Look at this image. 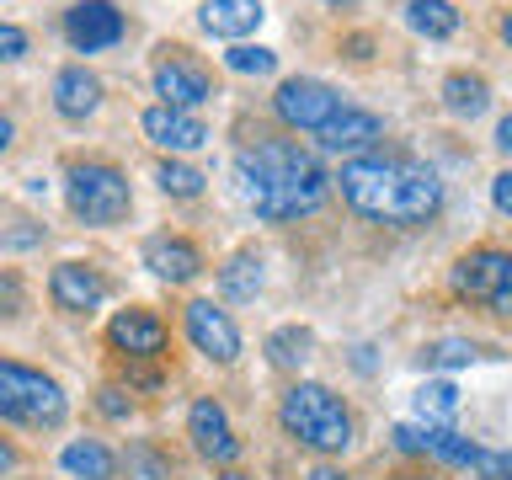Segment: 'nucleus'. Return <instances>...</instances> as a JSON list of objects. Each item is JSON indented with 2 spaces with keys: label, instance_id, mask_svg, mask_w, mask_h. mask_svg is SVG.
<instances>
[{
  "label": "nucleus",
  "instance_id": "nucleus-1",
  "mask_svg": "<svg viewBox=\"0 0 512 480\" xmlns=\"http://www.w3.org/2000/svg\"><path fill=\"white\" fill-rule=\"evenodd\" d=\"M336 187L352 214L374 224H422L443 208L438 171L411 155H358L342 166Z\"/></svg>",
  "mask_w": 512,
  "mask_h": 480
},
{
  "label": "nucleus",
  "instance_id": "nucleus-2",
  "mask_svg": "<svg viewBox=\"0 0 512 480\" xmlns=\"http://www.w3.org/2000/svg\"><path fill=\"white\" fill-rule=\"evenodd\" d=\"M235 176H240L246 203L272 224L315 214L331 192V176L320 171V160L304 155L299 144H288V139H262L256 150H240Z\"/></svg>",
  "mask_w": 512,
  "mask_h": 480
},
{
  "label": "nucleus",
  "instance_id": "nucleus-3",
  "mask_svg": "<svg viewBox=\"0 0 512 480\" xmlns=\"http://www.w3.org/2000/svg\"><path fill=\"white\" fill-rule=\"evenodd\" d=\"M278 422L288 438H299L310 454H347L352 448V411L347 400L326 390L315 379H299L283 390V406H278Z\"/></svg>",
  "mask_w": 512,
  "mask_h": 480
},
{
  "label": "nucleus",
  "instance_id": "nucleus-4",
  "mask_svg": "<svg viewBox=\"0 0 512 480\" xmlns=\"http://www.w3.org/2000/svg\"><path fill=\"white\" fill-rule=\"evenodd\" d=\"M64 198H70V214L107 230V224H123L128 208H134V192H128V176L107 160H75L64 171Z\"/></svg>",
  "mask_w": 512,
  "mask_h": 480
},
{
  "label": "nucleus",
  "instance_id": "nucleus-5",
  "mask_svg": "<svg viewBox=\"0 0 512 480\" xmlns=\"http://www.w3.org/2000/svg\"><path fill=\"white\" fill-rule=\"evenodd\" d=\"M0 422H16V427H59L64 422V390L43 374V368L0 358Z\"/></svg>",
  "mask_w": 512,
  "mask_h": 480
},
{
  "label": "nucleus",
  "instance_id": "nucleus-6",
  "mask_svg": "<svg viewBox=\"0 0 512 480\" xmlns=\"http://www.w3.org/2000/svg\"><path fill=\"white\" fill-rule=\"evenodd\" d=\"M459 299H475L486 304L491 315H512V251H496V246H480V251H464L454 272H448Z\"/></svg>",
  "mask_w": 512,
  "mask_h": 480
},
{
  "label": "nucleus",
  "instance_id": "nucleus-7",
  "mask_svg": "<svg viewBox=\"0 0 512 480\" xmlns=\"http://www.w3.org/2000/svg\"><path fill=\"white\" fill-rule=\"evenodd\" d=\"M155 96L166 107L192 112V107H203L208 96H214V70H208L192 48L166 43V48H160V59H155Z\"/></svg>",
  "mask_w": 512,
  "mask_h": 480
},
{
  "label": "nucleus",
  "instance_id": "nucleus-8",
  "mask_svg": "<svg viewBox=\"0 0 512 480\" xmlns=\"http://www.w3.org/2000/svg\"><path fill=\"white\" fill-rule=\"evenodd\" d=\"M272 107H278V118L288 128H310V134H320L336 112H342V96H336L326 80H310V75H294L283 80L278 96H272Z\"/></svg>",
  "mask_w": 512,
  "mask_h": 480
},
{
  "label": "nucleus",
  "instance_id": "nucleus-9",
  "mask_svg": "<svg viewBox=\"0 0 512 480\" xmlns=\"http://www.w3.org/2000/svg\"><path fill=\"white\" fill-rule=\"evenodd\" d=\"M123 32H128V16L112 0H75L64 11V38H70L75 54H102V48L123 43Z\"/></svg>",
  "mask_w": 512,
  "mask_h": 480
},
{
  "label": "nucleus",
  "instance_id": "nucleus-10",
  "mask_svg": "<svg viewBox=\"0 0 512 480\" xmlns=\"http://www.w3.org/2000/svg\"><path fill=\"white\" fill-rule=\"evenodd\" d=\"M182 320H187V342L198 347L208 363H224V368H230V363L240 358V331H235V320L224 315L214 299H192L187 310H182Z\"/></svg>",
  "mask_w": 512,
  "mask_h": 480
},
{
  "label": "nucleus",
  "instance_id": "nucleus-11",
  "mask_svg": "<svg viewBox=\"0 0 512 480\" xmlns=\"http://www.w3.org/2000/svg\"><path fill=\"white\" fill-rule=\"evenodd\" d=\"M166 342H171L166 320L150 315V310H123V315H112V326H107V347L123 352L128 363L160 358V352H166Z\"/></svg>",
  "mask_w": 512,
  "mask_h": 480
},
{
  "label": "nucleus",
  "instance_id": "nucleus-12",
  "mask_svg": "<svg viewBox=\"0 0 512 480\" xmlns=\"http://www.w3.org/2000/svg\"><path fill=\"white\" fill-rule=\"evenodd\" d=\"M48 299H54L64 315H91L96 304L107 299V278L91 262H59L54 278H48Z\"/></svg>",
  "mask_w": 512,
  "mask_h": 480
},
{
  "label": "nucleus",
  "instance_id": "nucleus-13",
  "mask_svg": "<svg viewBox=\"0 0 512 480\" xmlns=\"http://www.w3.org/2000/svg\"><path fill=\"white\" fill-rule=\"evenodd\" d=\"M144 139L155 144V150H171V155H187L198 150V144H208V123L198 118V112H182V107H150L144 112Z\"/></svg>",
  "mask_w": 512,
  "mask_h": 480
},
{
  "label": "nucleus",
  "instance_id": "nucleus-14",
  "mask_svg": "<svg viewBox=\"0 0 512 480\" xmlns=\"http://www.w3.org/2000/svg\"><path fill=\"white\" fill-rule=\"evenodd\" d=\"M187 438L198 443V454L203 459H214V464H230L240 459V438L230 432V416H224L219 400H198V406L187 411Z\"/></svg>",
  "mask_w": 512,
  "mask_h": 480
},
{
  "label": "nucleus",
  "instance_id": "nucleus-15",
  "mask_svg": "<svg viewBox=\"0 0 512 480\" xmlns=\"http://www.w3.org/2000/svg\"><path fill=\"white\" fill-rule=\"evenodd\" d=\"M379 139H384V123L363 107H342L326 128H320V150H331V155H363V150H374Z\"/></svg>",
  "mask_w": 512,
  "mask_h": 480
},
{
  "label": "nucleus",
  "instance_id": "nucleus-16",
  "mask_svg": "<svg viewBox=\"0 0 512 480\" xmlns=\"http://www.w3.org/2000/svg\"><path fill=\"white\" fill-rule=\"evenodd\" d=\"M262 0H203V11H198V22H203V32H214V38H230V43H240V38H251L256 27H262Z\"/></svg>",
  "mask_w": 512,
  "mask_h": 480
},
{
  "label": "nucleus",
  "instance_id": "nucleus-17",
  "mask_svg": "<svg viewBox=\"0 0 512 480\" xmlns=\"http://www.w3.org/2000/svg\"><path fill=\"white\" fill-rule=\"evenodd\" d=\"M144 267L155 272V278H166V283H192L203 272V251L192 246V240H171V235H160L144 246Z\"/></svg>",
  "mask_w": 512,
  "mask_h": 480
},
{
  "label": "nucleus",
  "instance_id": "nucleus-18",
  "mask_svg": "<svg viewBox=\"0 0 512 480\" xmlns=\"http://www.w3.org/2000/svg\"><path fill=\"white\" fill-rule=\"evenodd\" d=\"M54 107H59V118H91L96 107H102V80H96L86 64H70V70H59L54 75Z\"/></svg>",
  "mask_w": 512,
  "mask_h": 480
},
{
  "label": "nucleus",
  "instance_id": "nucleus-19",
  "mask_svg": "<svg viewBox=\"0 0 512 480\" xmlns=\"http://www.w3.org/2000/svg\"><path fill=\"white\" fill-rule=\"evenodd\" d=\"M59 464H64V470H70L75 480H112V475H118V454H112L107 443H96V438L64 443Z\"/></svg>",
  "mask_w": 512,
  "mask_h": 480
},
{
  "label": "nucleus",
  "instance_id": "nucleus-20",
  "mask_svg": "<svg viewBox=\"0 0 512 480\" xmlns=\"http://www.w3.org/2000/svg\"><path fill=\"white\" fill-rule=\"evenodd\" d=\"M486 102H491V86L480 75H470V70H454L443 80V107L454 112V118H480L486 112Z\"/></svg>",
  "mask_w": 512,
  "mask_h": 480
},
{
  "label": "nucleus",
  "instance_id": "nucleus-21",
  "mask_svg": "<svg viewBox=\"0 0 512 480\" xmlns=\"http://www.w3.org/2000/svg\"><path fill=\"white\" fill-rule=\"evenodd\" d=\"M406 27L422 32V38H454L459 11L454 0H406Z\"/></svg>",
  "mask_w": 512,
  "mask_h": 480
},
{
  "label": "nucleus",
  "instance_id": "nucleus-22",
  "mask_svg": "<svg viewBox=\"0 0 512 480\" xmlns=\"http://www.w3.org/2000/svg\"><path fill=\"white\" fill-rule=\"evenodd\" d=\"M475 454H480V443H470L464 432H454V427H427V454H422V459L448 464V470H470Z\"/></svg>",
  "mask_w": 512,
  "mask_h": 480
},
{
  "label": "nucleus",
  "instance_id": "nucleus-23",
  "mask_svg": "<svg viewBox=\"0 0 512 480\" xmlns=\"http://www.w3.org/2000/svg\"><path fill=\"white\" fill-rule=\"evenodd\" d=\"M219 288L230 299H256V294H262V256H256V251H235L230 262L219 267Z\"/></svg>",
  "mask_w": 512,
  "mask_h": 480
},
{
  "label": "nucleus",
  "instance_id": "nucleus-24",
  "mask_svg": "<svg viewBox=\"0 0 512 480\" xmlns=\"http://www.w3.org/2000/svg\"><path fill=\"white\" fill-rule=\"evenodd\" d=\"M459 411V390L448 379H427L422 390H416V416H422L427 427H438V422H448V416Z\"/></svg>",
  "mask_w": 512,
  "mask_h": 480
},
{
  "label": "nucleus",
  "instance_id": "nucleus-25",
  "mask_svg": "<svg viewBox=\"0 0 512 480\" xmlns=\"http://www.w3.org/2000/svg\"><path fill=\"white\" fill-rule=\"evenodd\" d=\"M304 358H310V331L304 326H278L267 336V363L272 368H299Z\"/></svg>",
  "mask_w": 512,
  "mask_h": 480
},
{
  "label": "nucleus",
  "instance_id": "nucleus-26",
  "mask_svg": "<svg viewBox=\"0 0 512 480\" xmlns=\"http://www.w3.org/2000/svg\"><path fill=\"white\" fill-rule=\"evenodd\" d=\"M155 182H160V192H171V198H198L208 176L198 166H187V160H160Z\"/></svg>",
  "mask_w": 512,
  "mask_h": 480
},
{
  "label": "nucleus",
  "instance_id": "nucleus-27",
  "mask_svg": "<svg viewBox=\"0 0 512 480\" xmlns=\"http://www.w3.org/2000/svg\"><path fill=\"white\" fill-rule=\"evenodd\" d=\"M475 358H480V347L464 342V336H438V342L422 347V363L427 368H464V363H475Z\"/></svg>",
  "mask_w": 512,
  "mask_h": 480
},
{
  "label": "nucleus",
  "instance_id": "nucleus-28",
  "mask_svg": "<svg viewBox=\"0 0 512 480\" xmlns=\"http://www.w3.org/2000/svg\"><path fill=\"white\" fill-rule=\"evenodd\" d=\"M224 64H230L235 75H272L278 70V54L262 48V43H235L230 54H224Z\"/></svg>",
  "mask_w": 512,
  "mask_h": 480
},
{
  "label": "nucleus",
  "instance_id": "nucleus-29",
  "mask_svg": "<svg viewBox=\"0 0 512 480\" xmlns=\"http://www.w3.org/2000/svg\"><path fill=\"white\" fill-rule=\"evenodd\" d=\"M507 470H512V454H496V448H480L470 464V475H480V480H507Z\"/></svg>",
  "mask_w": 512,
  "mask_h": 480
},
{
  "label": "nucleus",
  "instance_id": "nucleus-30",
  "mask_svg": "<svg viewBox=\"0 0 512 480\" xmlns=\"http://www.w3.org/2000/svg\"><path fill=\"white\" fill-rule=\"evenodd\" d=\"M27 48H32V38H27L22 27H16V22H0V64H16Z\"/></svg>",
  "mask_w": 512,
  "mask_h": 480
},
{
  "label": "nucleus",
  "instance_id": "nucleus-31",
  "mask_svg": "<svg viewBox=\"0 0 512 480\" xmlns=\"http://www.w3.org/2000/svg\"><path fill=\"white\" fill-rule=\"evenodd\" d=\"M491 203H496V214H507V219H512V166L491 182Z\"/></svg>",
  "mask_w": 512,
  "mask_h": 480
},
{
  "label": "nucleus",
  "instance_id": "nucleus-32",
  "mask_svg": "<svg viewBox=\"0 0 512 480\" xmlns=\"http://www.w3.org/2000/svg\"><path fill=\"white\" fill-rule=\"evenodd\" d=\"M0 299H6V315H22V288H16L11 272L0 278Z\"/></svg>",
  "mask_w": 512,
  "mask_h": 480
},
{
  "label": "nucleus",
  "instance_id": "nucleus-33",
  "mask_svg": "<svg viewBox=\"0 0 512 480\" xmlns=\"http://www.w3.org/2000/svg\"><path fill=\"white\" fill-rule=\"evenodd\" d=\"M96 406H102L107 416H128V411H134V406L123 400V390H102V400H96Z\"/></svg>",
  "mask_w": 512,
  "mask_h": 480
},
{
  "label": "nucleus",
  "instance_id": "nucleus-34",
  "mask_svg": "<svg viewBox=\"0 0 512 480\" xmlns=\"http://www.w3.org/2000/svg\"><path fill=\"white\" fill-rule=\"evenodd\" d=\"M16 459H22V454H16V443H6V438H0V475H6V470H16Z\"/></svg>",
  "mask_w": 512,
  "mask_h": 480
},
{
  "label": "nucleus",
  "instance_id": "nucleus-35",
  "mask_svg": "<svg viewBox=\"0 0 512 480\" xmlns=\"http://www.w3.org/2000/svg\"><path fill=\"white\" fill-rule=\"evenodd\" d=\"M496 144H502V150L512 155V112H507V118H502V123H496Z\"/></svg>",
  "mask_w": 512,
  "mask_h": 480
},
{
  "label": "nucleus",
  "instance_id": "nucleus-36",
  "mask_svg": "<svg viewBox=\"0 0 512 480\" xmlns=\"http://www.w3.org/2000/svg\"><path fill=\"white\" fill-rule=\"evenodd\" d=\"M11 139H16V123L6 118V112H0V155H6V150H11Z\"/></svg>",
  "mask_w": 512,
  "mask_h": 480
},
{
  "label": "nucleus",
  "instance_id": "nucleus-37",
  "mask_svg": "<svg viewBox=\"0 0 512 480\" xmlns=\"http://www.w3.org/2000/svg\"><path fill=\"white\" fill-rule=\"evenodd\" d=\"M310 480H347V475H342V470H331V464H320V470H315Z\"/></svg>",
  "mask_w": 512,
  "mask_h": 480
},
{
  "label": "nucleus",
  "instance_id": "nucleus-38",
  "mask_svg": "<svg viewBox=\"0 0 512 480\" xmlns=\"http://www.w3.org/2000/svg\"><path fill=\"white\" fill-rule=\"evenodd\" d=\"M496 32H502V43H507V48H512V11H507V16H502V27H496Z\"/></svg>",
  "mask_w": 512,
  "mask_h": 480
},
{
  "label": "nucleus",
  "instance_id": "nucleus-39",
  "mask_svg": "<svg viewBox=\"0 0 512 480\" xmlns=\"http://www.w3.org/2000/svg\"><path fill=\"white\" fill-rule=\"evenodd\" d=\"M219 480H256V475H246V470H235V464H230V470H224Z\"/></svg>",
  "mask_w": 512,
  "mask_h": 480
},
{
  "label": "nucleus",
  "instance_id": "nucleus-40",
  "mask_svg": "<svg viewBox=\"0 0 512 480\" xmlns=\"http://www.w3.org/2000/svg\"><path fill=\"white\" fill-rule=\"evenodd\" d=\"M395 480H438V475H427V470H406V475H395Z\"/></svg>",
  "mask_w": 512,
  "mask_h": 480
},
{
  "label": "nucleus",
  "instance_id": "nucleus-41",
  "mask_svg": "<svg viewBox=\"0 0 512 480\" xmlns=\"http://www.w3.org/2000/svg\"><path fill=\"white\" fill-rule=\"evenodd\" d=\"M507 480H512V470H507Z\"/></svg>",
  "mask_w": 512,
  "mask_h": 480
}]
</instances>
